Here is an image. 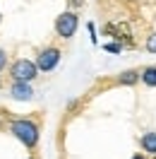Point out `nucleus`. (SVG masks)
<instances>
[{"label":"nucleus","instance_id":"nucleus-10","mask_svg":"<svg viewBox=\"0 0 156 159\" xmlns=\"http://www.w3.org/2000/svg\"><path fill=\"white\" fill-rule=\"evenodd\" d=\"M5 65H7V53H5V51L0 48V70L5 68Z\"/></svg>","mask_w":156,"mask_h":159},{"label":"nucleus","instance_id":"nucleus-12","mask_svg":"<svg viewBox=\"0 0 156 159\" xmlns=\"http://www.w3.org/2000/svg\"><path fill=\"white\" fill-rule=\"evenodd\" d=\"M132 159H144V154H135V157H132Z\"/></svg>","mask_w":156,"mask_h":159},{"label":"nucleus","instance_id":"nucleus-6","mask_svg":"<svg viewBox=\"0 0 156 159\" xmlns=\"http://www.w3.org/2000/svg\"><path fill=\"white\" fill-rule=\"evenodd\" d=\"M139 145H142L144 152H149V154L156 157V133H144L142 140H139Z\"/></svg>","mask_w":156,"mask_h":159},{"label":"nucleus","instance_id":"nucleus-8","mask_svg":"<svg viewBox=\"0 0 156 159\" xmlns=\"http://www.w3.org/2000/svg\"><path fill=\"white\" fill-rule=\"evenodd\" d=\"M135 82H139V72L137 70H125L118 77V84H135Z\"/></svg>","mask_w":156,"mask_h":159},{"label":"nucleus","instance_id":"nucleus-5","mask_svg":"<svg viewBox=\"0 0 156 159\" xmlns=\"http://www.w3.org/2000/svg\"><path fill=\"white\" fill-rule=\"evenodd\" d=\"M10 94H12V99H17V101H29L34 97V89H31L29 82H15Z\"/></svg>","mask_w":156,"mask_h":159},{"label":"nucleus","instance_id":"nucleus-7","mask_svg":"<svg viewBox=\"0 0 156 159\" xmlns=\"http://www.w3.org/2000/svg\"><path fill=\"white\" fill-rule=\"evenodd\" d=\"M139 82H144L146 87H156V65H149L139 72Z\"/></svg>","mask_w":156,"mask_h":159},{"label":"nucleus","instance_id":"nucleus-9","mask_svg":"<svg viewBox=\"0 0 156 159\" xmlns=\"http://www.w3.org/2000/svg\"><path fill=\"white\" fill-rule=\"evenodd\" d=\"M146 51H149V53H156V34H151V36L146 39Z\"/></svg>","mask_w":156,"mask_h":159},{"label":"nucleus","instance_id":"nucleus-11","mask_svg":"<svg viewBox=\"0 0 156 159\" xmlns=\"http://www.w3.org/2000/svg\"><path fill=\"white\" fill-rule=\"evenodd\" d=\"M82 2H84V0H70V5H72V7H79Z\"/></svg>","mask_w":156,"mask_h":159},{"label":"nucleus","instance_id":"nucleus-2","mask_svg":"<svg viewBox=\"0 0 156 159\" xmlns=\"http://www.w3.org/2000/svg\"><path fill=\"white\" fill-rule=\"evenodd\" d=\"M10 75H12L15 82H31V80L39 75V68H36V63H31V60H27V58H20V60L12 63Z\"/></svg>","mask_w":156,"mask_h":159},{"label":"nucleus","instance_id":"nucleus-4","mask_svg":"<svg viewBox=\"0 0 156 159\" xmlns=\"http://www.w3.org/2000/svg\"><path fill=\"white\" fill-rule=\"evenodd\" d=\"M60 60V51L55 48V46H48V48H43L39 53V58H36V68L43 70V72H48V70H53L55 65H58Z\"/></svg>","mask_w":156,"mask_h":159},{"label":"nucleus","instance_id":"nucleus-1","mask_svg":"<svg viewBox=\"0 0 156 159\" xmlns=\"http://www.w3.org/2000/svg\"><path fill=\"white\" fill-rule=\"evenodd\" d=\"M10 130L20 142H24V147H29V149L36 147V142H39V125H36L34 120L20 118V120H15L10 125Z\"/></svg>","mask_w":156,"mask_h":159},{"label":"nucleus","instance_id":"nucleus-3","mask_svg":"<svg viewBox=\"0 0 156 159\" xmlns=\"http://www.w3.org/2000/svg\"><path fill=\"white\" fill-rule=\"evenodd\" d=\"M79 27V20L75 12H63L58 20H55V34H58L60 39H70V36H75V31Z\"/></svg>","mask_w":156,"mask_h":159}]
</instances>
